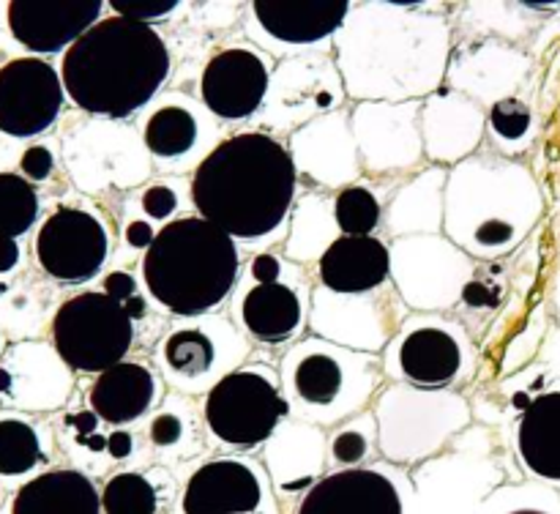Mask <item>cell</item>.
Returning <instances> with one entry per match:
<instances>
[{"label": "cell", "instance_id": "6da1fadb", "mask_svg": "<svg viewBox=\"0 0 560 514\" xmlns=\"http://www.w3.org/2000/svg\"><path fill=\"white\" fill-rule=\"evenodd\" d=\"M295 184V159L277 137L241 131L197 164L191 200L206 222L233 241H268L288 224Z\"/></svg>", "mask_w": 560, "mask_h": 514}, {"label": "cell", "instance_id": "7a4b0ae2", "mask_svg": "<svg viewBox=\"0 0 560 514\" xmlns=\"http://www.w3.org/2000/svg\"><path fill=\"white\" fill-rule=\"evenodd\" d=\"M170 77V49L156 27L107 16L63 55V87L96 118L124 120L145 107Z\"/></svg>", "mask_w": 560, "mask_h": 514}, {"label": "cell", "instance_id": "3957f363", "mask_svg": "<svg viewBox=\"0 0 560 514\" xmlns=\"http://www.w3.org/2000/svg\"><path fill=\"white\" fill-rule=\"evenodd\" d=\"M419 0L366 5L342 33V63L370 55V69L348 77L353 96L405 98L432 91L446 63L443 20L413 11Z\"/></svg>", "mask_w": 560, "mask_h": 514}, {"label": "cell", "instance_id": "277c9868", "mask_svg": "<svg viewBox=\"0 0 560 514\" xmlns=\"http://www.w3.org/2000/svg\"><path fill=\"white\" fill-rule=\"evenodd\" d=\"M534 175L509 159H468L454 170L446 195V230L459 249L501 257L517 249L541 217Z\"/></svg>", "mask_w": 560, "mask_h": 514}, {"label": "cell", "instance_id": "5b68a950", "mask_svg": "<svg viewBox=\"0 0 560 514\" xmlns=\"http://www.w3.org/2000/svg\"><path fill=\"white\" fill-rule=\"evenodd\" d=\"M142 279L151 299L173 315H208L241 279L238 246L202 217L173 219L145 249Z\"/></svg>", "mask_w": 560, "mask_h": 514}, {"label": "cell", "instance_id": "8992f818", "mask_svg": "<svg viewBox=\"0 0 560 514\" xmlns=\"http://www.w3.org/2000/svg\"><path fill=\"white\" fill-rule=\"evenodd\" d=\"M377 383L370 353L306 339L282 364V394L304 419L337 424L361 408Z\"/></svg>", "mask_w": 560, "mask_h": 514}, {"label": "cell", "instance_id": "52a82bcc", "mask_svg": "<svg viewBox=\"0 0 560 514\" xmlns=\"http://www.w3.org/2000/svg\"><path fill=\"white\" fill-rule=\"evenodd\" d=\"M206 424L219 443L255 448L277 432L290 413L279 377L266 366H246L219 377L206 397Z\"/></svg>", "mask_w": 560, "mask_h": 514}, {"label": "cell", "instance_id": "ba28073f", "mask_svg": "<svg viewBox=\"0 0 560 514\" xmlns=\"http://www.w3.org/2000/svg\"><path fill=\"white\" fill-rule=\"evenodd\" d=\"M52 342L71 370L102 375L126 359L135 342V320L104 290H88L55 312Z\"/></svg>", "mask_w": 560, "mask_h": 514}, {"label": "cell", "instance_id": "9c48e42d", "mask_svg": "<svg viewBox=\"0 0 560 514\" xmlns=\"http://www.w3.org/2000/svg\"><path fill=\"white\" fill-rule=\"evenodd\" d=\"M304 273L277 255H257L241 273L235 317L257 342L282 344L306 320Z\"/></svg>", "mask_w": 560, "mask_h": 514}, {"label": "cell", "instance_id": "30bf717a", "mask_svg": "<svg viewBox=\"0 0 560 514\" xmlns=\"http://www.w3.org/2000/svg\"><path fill=\"white\" fill-rule=\"evenodd\" d=\"M107 255V230L80 208H58L36 235L38 266L58 282H88L102 271Z\"/></svg>", "mask_w": 560, "mask_h": 514}, {"label": "cell", "instance_id": "8fae6325", "mask_svg": "<svg viewBox=\"0 0 560 514\" xmlns=\"http://www.w3.org/2000/svg\"><path fill=\"white\" fill-rule=\"evenodd\" d=\"M63 107L58 71L38 58H16L0 69V131L33 137L47 131Z\"/></svg>", "mask_w": 560, "mask_h": 514}, {"label": "cell", "instance_id": "7c38bea8", "mask_svg": "<svg viewBox=\"0 0 560 514\" xmlns=\"http://www.w3.org/2000/svg\"><path fill=\"white\" fill-rule=\"evenodd\" d=\"M468 361V342L454 326L443 320L416 323L397 334L388 350L392 375L421 388H441L463 375Z\"/></svg>", "mask_w": 560, "mask_h": 514}, {"label": "cell", "instance_id": "4fadbf2b", "mask_svg": "<svg viewBox=\"0 0 560 514\" xmlns=\"http://www.w3.org/2000/svg\"><path fill=\"white\" fill-rule=\"evenodd\" d=\"M271 66L260 52L230 47L213 55L202 69L200 96L208 113L222 120H246L266 104Z\"/></svg>", "mask_w": 560, "mask_h": 514}, {"label": "cell", "instance_id": "5bb4252c", "mask_svg": "<svg viewBox=\"0 0 560 514\" xmlns=\"http://www.w3.org/2000/svg\"><path fill=\"white\" fill-rule=\"evenodd\" d=\"M102 11V0H14L9 27L22 47L49 55L80 42Z\"/></svg>", "mask_w": 560, "mask_h": 514}, {"label": "cell", "instance_id": "9a60e30c", "mask_svg": "<svg viewBox=\"0 0 560 514\" xmlns=\"http://www.w3.org/2000/svg\"><path fill=\"white\" fill-rule=\"evenodd\" d=\"M350 14L348 0H257L249 5L257 36L282 47H306L331 38Z\"/></svg>", "mask_w": 560, "mask_h": 514}, {"label": "cell", "instance_id": "2e32d148", "mask_svg": "<svg viewBox=\"0 0 560 514\" xmlns=\"http://www.w3.org/2000/svg\"><path fill=\"white\" fill-rule=\"evenodd\" d=\"M266 490L260 474L244 459H213L186 481L184 514H262Z\"/></svg>", "mask_w": 560, "mask_h": 514}, {"label": "cell", "instance_id": "e0dca14e", "mask_svg": "<svg viewBox=\"0 0 560 514\" xmlns=\"http://www.w3.org/2000/svg\"><path fill=\"white\" fill-rule=\"evenodd\" d=\"M295 514H402V498L381 470L345 468L323 476Z\"/></svg>", "mask_w": 560, "mask_h": 514}, {"label": "cell", "instance_id": "ac0fdd59", "mask_svg": "<svg viewBox=\"0 0 560 514\" xmlns=\"http://www.w3.org/2000/svg\"><path fill=\"white\" fill-rule=\"evenodd\" d=\"M268 113L277 115L279 126H290L293 120L337 107L342 98V82L331 60L323 55H306L279 66L273 91H268Z\"/></svg>", "mask_w": 560, "mask_h": 514}, {"label": "cell", "instance_id": "d6986e66", "mask_svg": "<svg viewBox=\"0 0 560 514\" xmlns=\"http://www.w3.org/2000/svg\"><path fill=\"white\" fill-rule=\"evenodd\" d=\"M392 273V252L375 235H337L317 262L323 290L337 295H364L381 288Z\"/></svg>", "mask_w": 560, "mask_h": 514}, {"label": "cell", "instance_id": "ffe728a7", "mask_svg": "<svg viewBox=\"0 0 560 514\" xmlns=\"http://www.w3.org/2000/svg\"><path fill=\"white\" fill-rule=\"evenodd\" d=\"M11 514H102V495L80 470H47L20 487Z\"/></svg>", "mask_w": 560, "mask_h": 514}, {"label": "cell", "instance_id": "44dd1931", "mask_svg": "<svg viewBox=\"0 0 560 514\" xmlns=\"http://www.w3.org/2000/svg\"><path fill=\"white\" fill-rule=\"evenodd\" d=\"M156 399V377L148 366L120 361L96 377L91 386V408L107 424H129L145 416Z\"/></svg>", "mask_w": 560, "mask_h": 514}, {"label": "cell", "instance_id": "7402d4cb", "mask_svg": "<svg viewBox=\"0 0 560 514\" xmlns=\"http://www.w3.org/2000/svg\"><path fill=\"white\" fill-rule=\"evenodd\" d=\"M517 452L530 474L560 481V388L541 392L525 405L517 424Z\"/></svg>", "mask_w": 560, "mask_h": 514}, {"label": "cell", "instance_id": "603a6c76", "mask_svg": "<svg viewBox=\"0 0 560 514\" xmlns=\"http://www.w3.org/2000/svg\"><path fill=\"white\" fill-rule=\"evenodd\" d=\"M219 350H222V339L213 337L211 323H200V326L175 328L162 342L159 359H162L170 381L191 392V388H200L219 370V361H222Z\"/></svg>", "mask_w": 560, "mask_h": 514}, {"label": "cell", "instance_id": "cb8c5ba5", "mask_svg": "<svg viewBox=\"0 0 560 514\" xmlns=\"http://www.w3.org/2000/svg\"><path fill=\"white\" fill-rule=\"evenodd\" d=\"M427 145H430L432 159H463L465 148L454 131H465L468 137L479 140L481 137V109L470 98L459 93L443 91L441 96L432 98V109L427 113Z\"/></svg>", "mask_w": 560, "mask_h": 514}, {"label": "cell", "instance_id": "d4e9b609", "mask_svg": "<svg viewBox=\"0 0 560 514\" xmlns=\"http://www.w3.org/2000/svg\"><path fill=\"white\" fill-rule=\"evenodd\" d=\"M200 140V120L184 104H164L148 118L142 142L159 162H175L191 153Z\"/></svg>", "mask_w": 560, "mask_h": 514}, {"label": "cell", "instance_id": "484cf974", "mask_svg": "<svg viewBox=\"0 0 560 514\" xmlns=\"http://www.w3.org/2000/svg\"><path fill=\"white\" fill-rule=\"evenodd\" d=\"M38 217V195L31 180L14 173H0V238L27 233Z\"/></svg>", "mask_w": 560, "mask_h": 514}, {"label": "cell", "instance_id": "4316f807", "mask_svg": "<svg viewBox=\"0 0 560 514\" xmlns=\"http://www.w3.org/2000/svg\"><path fill=\"white\" fill-rule=\"evenodd\" d=\"M492 140L506 153H517L534 140V109L517 96H503L490 107Z\"/></svg>", "mask_w": 560, "mask_h": 514}, {"label": "cell", "instance_id": "83f0119b", "mask_svg": "<svg viewBox=\"0 0 560 514\" xmlns=\"http://www.w3.org/2000/svg\"><path fill=\"white\" fill-rule=\"evenodd\" d=\"M156 487L142 474H118L104 484L102 512L104 514H156Z\"/></svg>", "mask_w": 560, "mask_h": 514}, {"label": "cell", "instance_id": "f1b7e54d", "mask_svg": "<svg viewBox=\"0 0 560 514\" xmlns=\"http://www.w3.org/2000/svg\"><path fill=\"white\" fill-rule=\"evenodd\" d=\"M339 235H372L381 224V200L366 186H345L334 200Z\"/></svg>", "mask_w": 560, "mask_h": 514}, {"label": "cell", "instance_id": "f546056e", "mask_svg": "<svg viewBox=\"0 0 560 514\" xmlns=\"http://www.w3.org/2000/svg\"><path fill=\"white\" fill-rule=\"evenodd\" d=\"M38 459H42V446H38L36 430L20 419L0 421V474H27L36 468Z\"/></svg>", "mask_w": 560, "mask_h": 514}, {"label": "cell", "instance_id": "4dcf8cb0", "mask_svg": "<svg viewBox=\"0 0 560 514\" xmlns=\"http://www.w3.org/2000/svg\"><path fill=\"white\" fill-rule=\"evenodd\" d=\"M109 9L115 11V16L151 25L153 20L173 14L178 9V0H109Z\"/></svg>", "mask_w": 560, "mask_h": 514}, {"label": "cell", "instance_id": "1f68e13d", "mask_svg": "<svg viewBox=\"0 0 560 514\" xmlns=\"http://www.w3.org/2000/svg\"><path fill=\"white\" fill-rule=\"evenodd\" d=\"M459 299L470 309H495L498 301H501V282L495 279V271H481L474 279H468Z\"/></svg>", "mask_w": 560, "mask_h": 514}, {"label": "cell", "instance_id": "d6a6232c", "mask_svg": "<svg viewBox=\"0 0 560 514\" xmlns=\"http://www.w3.org/2000/svg\"><path fill=\"white\" fill-rule=\"evenodd\" d=\"M104 293L109 295V299L118 301L120 306H124L126 312L131 315V320L135 317H142L145 315V301L137 295V282L131 273L126 271H113L107 279H104Z\"/></svg>", "mask_w": 560, "mask_h": 514}, {"label": "cell", "instance_id": "836d02e7", "mask_svg": "<svg viewBox=\"0 0 560 514\" xmlns=\"http://www.w3.org/2000/svg\"><path fill=\"white\" fill-rule=\"evenodd\" d=\"M370 454V437L359 427H345L331 437V457L342 465L361 463Z\"/></svg>", "mask_w": 560, "mask_h": 514}, {"label": "cell", "instance_id": "e575fe53", "mask_svg": "<svg viewBox=\"0 0 560 514\" xmlns=\"http://www.w3.org/2000/svg\"><path fill=\"white\" fill-rule=\"evenodd\" d=\"M175 208H178V195L170 186L156 184L142 191V211L151 219H170Z\"/></svg>", "mask_w": 560, "mask_h": 514}, {"label": "cell", "instance_id": "d590c367", "mask_svg": "<svg viewBox=\"0 0 560 514\" xmlns=\"http://www.w3.org/2000/svg\"><path fill=\"white\" fill-rule=\"evenodd\" d=\"M184 437V419L178 413H159L151 424V441L159 448L175 446Z\"/></svg>", "mask_w": 560, "mask_h": 514}, {"label": "cell", "instance_id": "8d00e7d4", "mask_svg": "<svg viewBox=\"0 0 560 514\" xmlns=\"http://www.w3.org/2000/svg\"><path fill=\"white\" fill-rule=\"evenodd\" d=\"M52 153L42 145H33L22 153V173L33 180H44L52 173Z\"/></svg>", "mask_w": 560, "mask_h": 514}, {"label": "cell", "instance_id": "74e56055", "mask_svg": "<svg viewBox=\"0 0 560 514\" xmlns=\"http://www.w3.org/2000/svg\"><path fill=\"white\" fill-rule=\"evenodd\" d=\"M153 238H156V233H153V227L148 222H131L126 227V244H131L135 249H148L153 244Z\"/></svg>", "mask_w": 560, "mask_h": 514}, {"label": "cell", "instance_id": "f35d334b", "mask_svg": "<svg viewBox=\"0 0 560 514\" xmlns=\"http://www.w3.org/2000/svg\"><path fill=\"white\" fill-rule=\"evenodd\" d=\"M131 448H135V437L126 430H115L113 435L107 437V452L113 459H126L131 454Z\"/></svg>", "mask_w": 560, "mask_h": 514}, {"label": "cell", "instance_id": "ab89813d", "mask_svg": "<svg viewBox=\"0 0 560 514\" xmlns=\"http://www.w3.org/2000/svg\"><path fill=\"white\" fill-rule=\"evenodd\" d=\"M20 260V246L14 244L11 238H0V273L11 271Z\"/></svg>", "mask_w": 560, "mask_h": 514}, {"label": "cell", "instance_id": "60d3db41", "mask_svg": "<svg viewBox=\"0 0 560 514\" xmlns=\"http://www.w3.org/2000/svg\"><path fill=\"white\" fill-rule=\"evenodd\" d=\"M512 514H547V512H539V509H517V512Z\"/></svg>", "mask_w": 560, "mask_h": 514}, {"label": "cell", "instance_id": "b9f144b4", "mask_svg": "<svg viewBox=\"0 0 560 514\" xmlns=\"http://www.w3.org/2000/svg\"><path fill=\"white\" fill-rule=\"evenodd\" d=\"M0 388H9V375L5 372H0Z\"/></svg>", "mask_w": 560, "mask_h": 514}, {"label": "cell", "instance_id": "7bdbcfd3", "mask_svg": "<svg viewBox=\"0 0 560 514\" xmlns=\"http://www.w3.org/2000/svg\"><path fill=\"white\" fill-rule=\"evenodd\" d=\"M556 301H558V315H560V277H558V293H556Z\"/></svg>", "mask_w": 560, "mask_h": 514}]
</instances>
